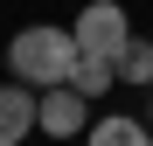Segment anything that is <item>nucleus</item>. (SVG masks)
<instances>
[{
  "label": "nucleus",
  "mask_w": 153,
  "mask_h": 146,
  "mask_svg": "<svg viewBox=\"0 0 153 146\" xmlns=\"http://www.w3.org/2000/svg\"><path fill=\"white\" fill-rule=\"evenodd\" d=\"M125 42H132V28H125V7L118 0H91L84 14H76V49L84 56H125Z\"/></svg>",
  "instance_id": "f03ea898"
},
{
  "label": "nucleus",
  "mask_w": 153,
  "mask_h": 146,
  "mask_svg": "<svg viewBox=\"0 0 153 146\" xmlns=\"http://www.w3.org/2000/svg\"><path fill=\"white\" fill-rule=\"evenodd\" d=\"M42 125V97H35V84H0V146H21Z\"/></svg>",
  "instance_id": "20e7f679"
},
{
  "label": "nucleus",
  "mask_w": 153,
  "mask_h": 146,
  "mask_svg": "<svg viewBox=\"0 0 153 146\" xmlns=\"http://www.w3.org/2000/svg\"><path fill=\"white\" fill-rule=\"evenodd\" d=\"M70 84L84 90V97H105V90L118 84V63H111V56H76V70H70Z\"/></svg>",
  "instance_id": "423d86ee"
},
{
  "label": "nucleus",
  "mask_w": 153,
  "mask_h": 146,
  "mask_svg": "<svg viewBox=\"0 0 153 146\" xmlns=\"http://www.w3.org/2000/svg\"><path fill=\"white\" fill-rule=\"evenodd\" d=\"M84 146H153V132L139 125V118L111 111V118H97V125H91V139H84Z\"/></svg>",
  "instance_id": "39448f33"
},
{
  "label": "nucleus",
  "mask_w": 153,
  "mask_h": 146,
  "mask_svg": "<svg viewBox=\"0 0 153 146\" xmlns=\"http://www.w3.org/2000/svg\"><path fill=\"white\" fill-rule=\"evenodd\" d=\"M76 28H21L14 42H7V70L21 84H35V90H49V84H70V70H76Z\"/></svg>",
  "instance_id": "f257e3e1"
},
{
  "label": "nucleus",
  "mask_w": 153,
  "mask_h": 146,
  "mask_svg": "<svg viewBox=\"0 0 153 146\" xmlns=\"http://www.w3.org/2000/svg\"><path fill=\"white\" fill-rule=\"evenodd\" d=\"M118 84H146L153 90V42H125V56H118Z\"/></svg>",
  "instance_id": "0eeeda50"
},
{
  "label": "nucleus",
  "mask_w": 153,
  "mask_h": 146,
  "mask_svg": "<svg viewBox=\"0 0 153 146\" xmlns=\"http://www.w3.org/2000/svg\"><path fill=\"white\" fill-rule=\"evenodd\" d=\"M42 132H49V139L91 132V97L76 90V84H49V90H42Z\"/></svg>",
  "instance_id": "7ed1b4c3"
}]
</instances>
